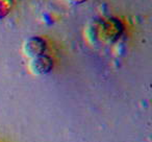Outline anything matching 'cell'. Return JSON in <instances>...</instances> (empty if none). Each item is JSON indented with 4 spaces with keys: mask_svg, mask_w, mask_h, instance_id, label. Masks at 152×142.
Listing matches in <instances>:
<instances>
[{
    "mask_svg": "<svg viewBox=\"0 0 152 142\" xmlns=\"http://www.w3.org/2000/svg\"><path fill=\"white\" fill-rule=\"evenodd\" d=\"M45 49H46V43L41 38H29L25 41L23 45L24 53L30 59L44 54Z\"/></svg>",
    "mask_w": 152,
    "mask_h": 142,
    "instance_id": "7a4b0ae2",
    "label": "cell"
},
{
    "mask_svg": "<svg viewBox=\"0 0 152 142\" xmlns=\"http://www.w3.org/2000/svg\"><path fill=\"white\" fill-rule=\"evenodd\" d=\"M53 62L48 55H39L34 59L30 60L29 62V69L34 75H44L50 72L52 69Z\"/></svg>",
    "mask_w": 152,
    "mask_h": 142,
    "instance_id": "6da1fadb",
    "label": "cell"
},
{
    "mask_svg": "<svg viewBox=\"0 0 152 142\" xmlns=\"http://www.w3.org/2000/svg\"><path fill=\"white\" fill-rule=\"evenodd\" d=\"M65 2L70 3V4H80V3L85 2L87 0H64Z\"/></svg>",
    "mask_w": 152,
    "mask_h": 142,
    "instance_id": "3957f363",
    "label": "cell"
}]
</instances>
